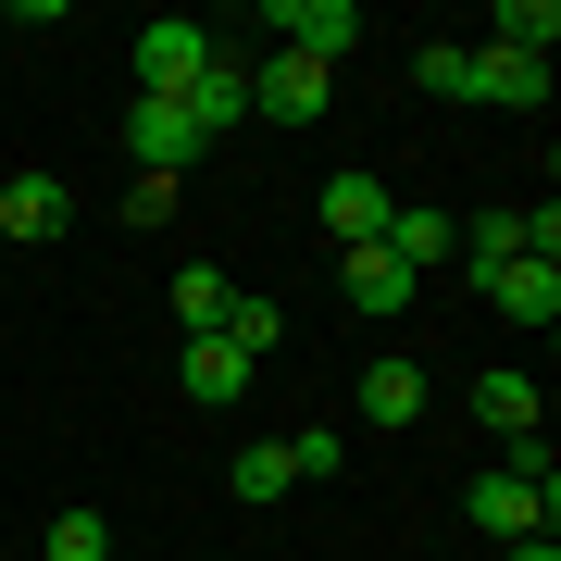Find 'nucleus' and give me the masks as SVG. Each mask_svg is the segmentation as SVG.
Here are the masks:
<instances>
[{"label":"nucleus","mask_w":561,"mask_h":561,"mask_svg":"<svg viewBox=\"0 0 561 561\" xmlns=\"http://www.w3.org/2000/svg\"><path fill=\"white\" fill-rule=\"evenodd\" d=\"M337 449H350L337 424H300V437H287V474H337Z\"/></svg>","instance_id":"23"},{"label":"nucleus","mask_w":561,"mask_h":561,"mask_svg":"<svg viewBox=\"0 0 561 561\" xmlns=\"http://www.w3.org/2000/svg\"><path fill=\"white\" fill-rule=\"evenodd\" d=\"M474 424H486V437H537V375H512V362H500V375H474Z\"/></svg>","instance_id":"14"},{"label":"nucleus","mask_w":561,"mask_h":561,"mask_svg":"<svg viewBox=\"0 0 561 561\" xmlns=\"http://www.w3.org/2000/svg\"><path fill=\"white\" fill-rule=\"evenodd\" d=\"M38 561H113V524L101 512H62L50 537H38Z\"/></svg>","instance_id":"22"},{"label":"nucleus","mask_w":561,"mask_h":561,"mask_svg":"<svg viewBox=\"0 0 561 561\" xmlns=\"http://www.w3.org/2000/svg\"><path fill=\"white\" fill-rule=\"evenodd\" d=\"M449 238H461L449 213H387V238H375V250H387V262H400V275L424 287V275H437V262H449Z\"/></svg>","instance_id":"15"},{"label":"nucleus","mask_w":561,"mask_h":561,"mask_svg":"<svg viewBox=\"0 0 561 561\" xmlns=\"http://www.w3.org/2000/svg\"><path fill=\"white\" fill-rule=\"evenodd\" d=\"M362 424H424V362H362Z\"/></svg>","instance_id":"12"},{"label":"nucleus","mask_w":561,"mask_h":561,"mask_svg":"<svg viewBox=\"0 0 561 561\" xmlns=\"http://www.w3.org/2000/svg\"><path fill=\"white\" fill-rule=\"evenodd\" d=\"M387 213H400V201H387L375 175H324V238H337V250H375Z\"/></svg>","instance_id":"7"},{"label":"nucleus","mask_w":561,"mask_h":561,"mask_svg":"<svg viewBox=\"0 0 561 561\" xmlns=\"http://www.w3.org/2000/svg\"><path fill=\"white\" fill-rule=\"evenodd\" d=\"M486 300H500L512 324H561V262H500V275H486Z\"/></svg>","instance_id":"16"},{"label":"nucleus","mask_w":561,"mask_h":561,"mask_svg":"<svg viewBox=\"0 0 561 561\" xmlns=\"http://www.w3.org/2000/svg\"><path fill=\"white\" fill-rule=\"evenodd\" d=\"M287 486H300V474H287V437H250L238 449V500L262 512V500H287Z\"/></svg>","instance_id":"21"},{"label":"nucleus","mask_w":561,"mask_h":561,"mask_svg":"<svg viewBox=\"0 0 561 561\" xmlns=\"http://www.w3.org/2000/svg\"><path fill=\"white\" fill-rule=\"evenodd\" d=\"M62 175H0V250H25V238H62Z\"/></svg>","instance_id":"8"},{"label":"nucleus","mask_w":561,"mask_h":561,"mask_svg":"<svg viewBox=\"0 0 561 561\" xmlns=\"http://www.w3.org/2000/svg\"><path fill=\"white\" fill-rule=\"evenodd\" d=\"M324 88H337V76H324V62L275 50V62H262V76H250V113H275V125H312V113H324Z\"/></svg>","instance_id":"6"},{"label":"nucleus","mask_w":561,"mask_h":561,"mask_svg":"<svg viewBox=\"0 0 561 561\" xmlns=\"http://www.w3.org/2000/svg\"><path fill=\"white\" fill-rule=\"evenodd\" d=\"M512 561H561V549H549V537H524V549H512Z\"/></svg>","instance_id":"24"},{"label":"nucleus","mask_w":561,"mask_h":561,"mask_svg":"<svg viewBox=\"0 0 561 561\" xmlns=\"http://www.w3.org/2000/svg\"><path fill=\"white\" fill-rule=\"evenodd\" d=\"M549 38H561V13H549V0H500V13H486V50H524V62H549Z\"/></svg>","instance_id":"18"},{"label":"nucleus","mask_w":561,"mask_h":561,"mask_svg":"<svg viewBox=\"0 0 561 561\" xmlns=\"http://www.w3.org/2000/svg\"><path fill=\"white\" fill-rule=\"evenodd\" d=\"M412 88H424V101H474V38H424L412 50Z\"/></svg>","instance_id":"17"},{"label":"nucleus","mask_w":561,"mask_h":561,"mask_svg":"<svg viewBox=\"0 0 561 561\" xmlns=\"http://www.w3.org/2000/svg\"><path fill=\"white\" fill-rule=\"evenodd\" d=\"M262 25H275L300 62H324V76H337V62H350V38H362V13H350V0H275Z\"/></svg>","instance_id":"5"},{"label":"nucleus","mask_w":561,"mask_h":561,"mask_svg":"<svg viewBox=\"0 0 561 561\" xmlns=\"http://www.w3.org/2000/svg\"><path fill=\"white\" fill-rule=\"evenodd\" d=\"M225 300H238V287H225L213 262H187V275H175V324H187V337H213V324H225Z\"/></svg>","instance_id":"19"},{"label":"nucleus","mask_w":561,"mask_h":561,"mask_svg":"<svg viewBox=\"0 0 561 561\" xmlns=\"http://www.w3.org/2000/svg\"><path fill=\"white\" fill-rule=\"evenodd\" d=\"M337 300L387 324V312H412V275H400V262H387V250H337Z\"/></svg>","instance_id":"11"},{"label":"nucleus","mask_w":561,"mask_h":561,"mask_svg":"<svg viewBox=\"0 0 561 561\" xmlns=\"http://www.w3.org/2000/svg\"><path fill=\"white\" fill-rule=\"evenodd\" d=\"M474 101L537 113V101H549V62H524V50H486V38H474Z\"/></svg>","instance_id":"13"},{"label":"nucleus","mask_w":561,"mask_h":561,"mask_svg":"<svg viewBox=\"0 0 561 561\" xmlns=\"http://www.w3.org/2000/svg\"><path fill=\"white\" fill-rule=\"evenodd\" d=\"M250 375H262V362H250L238 337H187V350H175V387H187V400H213V412H225V400H238V387H250Z\"/></svg>","instance_id":"9"},{"label":"nucleus","mask_w":561,"mask_h":561,"mask_svg":"<svg viewBox=\"0 0 561 561\" xmlns=\"http://www.w3.org/2000/svg\"><path fill=\"white\" fill-rule=\"evenodd\" d=\"M449 250L474 262V287H486L500 262H561V213H474V225H461Z\"/></svg>","instance_id":"2"},{"label":"nucleus","mask_w":561,"mask_h":561,"mask_svg":"<svg viewBox=\"0 0 561 561\" xmlns=\"http://www.w3.org/2000/svg\"><path fill=\"white\" fill-rule=\"evenodd\" d=\"M175 113H187V138H201V150H213V138H238V125H250V76H238V50H213L201 76L175 88Z\"/></svg>","instance_id":"4"},{"label":"nucleus","mask_w":561,"mask_h":561,"mask_svg":"<svg viewBox=\"0 0 561 561\" xmlns=\"http://www.w3.org/2000/svg\"><path fill=\"white\" fill-rule=\"evenodd\" d=\"M213 337H238V350L262 362V350H275V337H287V312H275V300H262V287H238V300H225V324H213Z\"/></svg>","instance_id":"20"},{"label":"nucleus","mask_w":561,"mask_h":561,"mask_svg":"<svg viewBox=\"0 0 561 561\" xmlns=\"http://www.w3.org/2000/svg\"><path fill=\"white\" fill-rule=\"evenodd\" d=\"M125 150H138V175H187V162H201V138H187L175 101H138V113H125Z\"/></svg>","instance_id":"10"},{"label":"nucleus","mask_w":561,"mask_h":561,"mask_svg":"<svg viewBox=\"0 0 561 561\" xmlns=\"http://www.w3.org/2000/svg\"><path fill=\"white\" fill-rule=\"evenodd\" d=\"M213 50H225V38H213V25H187V13H162V25H138V101H175V88L201 76Z\"/></svg>","instance_id":"3"},{"label":"nucleus","mask_w":561,"mask_h":561,"mask_svg":"<svg viewBox=\"0 0 561 561\" xmlns=\"http://www.w3.org/2000/svg\"><path fill=\"white\" fill-rule=\"evenodd\" d=\"M474 524H486L500 549L549 537V524H561V474H512V461H500V474H474Z\"/></svg>","instance_id":"1"}]
</instances>
